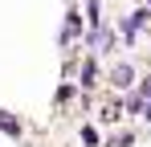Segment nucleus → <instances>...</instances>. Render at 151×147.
<instances>
[{"label": "nucleus", "instance_id": "obj_5", "mask_svg": "<svg viewBox=\"0 0 151 147\" xmlns=\"http://www.w3.org/2000/svg\"><path fill=\"white\" fill-rule=\"evenodd\" d=\"M139 90H143V98H151V74L143 78V86H139Z\"/></svg>", "mask_w": 151, "mask_h": 147}, {"label": "nucleus", "instance_id": "obj_4", "mask_svg": "<svg viewBox=\"0 0 151 147\" xmlns=\"http://www.w3.org/2000/svg\"><path fill=\"white\" fill-rule=\"evenodd\" d=\"M106 147H131V135H119V139L110 135V143H106Z\"/></svg>", "mask_w": 151, "mask_h": 147}, {"label": "nucleus", "instance_id": "obj_2", "mask_svg": "<svg viewBox=\"0 0 151 147\" xmlns=\"http://www.w3.org/2000/svg\"><path fill=\"white\" fill-rule=\"evenodd\" d=\"M0 131H4V135H12V139H21V135H25V127H21L17 119H8L4 110H0Z\"/></svg>", "mask_w": 151, "mask_h": 147}, {"label": "nucleus", "instance_id": "obj_3", "mask_svg": "<svg viewBox=\"0 0 151 147\" xmlns=\"http://www.w3.org/2000/svg\"><path fill=\"white\" fill-rule=\"evenodd\" d=\"M131 110H135V115H143V119L151 122V102H147V98H135V102H131Z\"/></svg>", "mask_w": 151, "mask_h": 147}, {"label": "nucleus", "instance_id": "obj_1", "mask_svg": "<svg viewBox=\"0 0 151 147\" xmlns=\"http://www.w3.org/2000/svg\"><path fill=\"white\" fill-rule=\"evenodd\" d=\"M131 78H135V66H127V61H119V66L110 70V82H114L119 90H127V86H131Z\"/></svg>", "mask_w": 151, "mask_h": 147}]
</instances>
